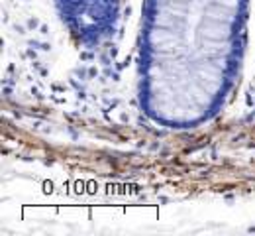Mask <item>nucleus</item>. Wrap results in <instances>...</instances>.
Listing matches in <instances>:
<instances>
[{
    "mask_svg": "<svg viewBox=\"0 0 255 236\" xmlns=\"http://www.w3.org/2000/svg\"><path fill=\"white\" fill-rule=\"evenodd\" d=\"M250 0H143L137 101L163 130L212 122L230 101L244 63Z\"/></svg>",
    "mask_w": 255,
    "mask_h": 236,
    "instance_id": "f257e3e1",
    "label": "nucleus"
},
{
    "mask_svg": "<svg viewBox=\"0 0 255 236\" xmlns=\"http://www.w3.org/2000/svg\"><path fill=\"white\" fill-rule=\"evenodd\" d=\"M71 41L85 49L104 47L118 32L122 0H53Z\"/></svg>",
    "mask_w": 255,
    "mask_h": 236,
    "instance_id": "f03ea898",
    "label": "nucleus"
}]
</instances>
